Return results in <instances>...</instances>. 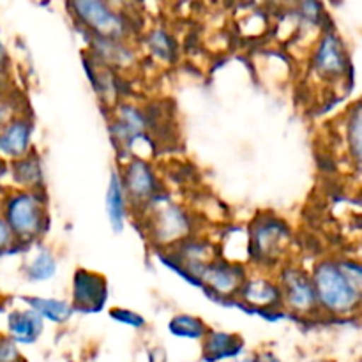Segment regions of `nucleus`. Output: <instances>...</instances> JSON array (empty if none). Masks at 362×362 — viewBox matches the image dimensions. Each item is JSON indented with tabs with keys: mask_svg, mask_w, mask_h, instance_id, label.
I'll list each match as a JSON object with an SVG mask.
<instances>
[{
	"mask_svg": "<svg viewBox=\"0 0 362 362\" xmlns=\"http://www.w3.org/2000/svg\"><path fill=\"white\" fill-rule=\"evenodd\" d=\"M317 303L331 313H350L359 304L361 290L349 281L336 262H322L313 272Z\"/></svg>",
	"mask_w": 362,
	"mask_h": 362,
	"instance_id": "nucleus-1",
	"label": "nucleus"
},
{
	"mask_svg": "<svg viewBox=\"0 0 362 362\" xmlns=\"http://www.w3.org/2000/svg\"><path fill=\"white\" fill-rule=\"evenodd\" d=\"M76 16L94 32V35L103 39H117L126 35V21L120 13H115L108 4L99 0H80L71 4Z\"/></svg>",
	"mask_w": 362,
	"mask_h": 362,
	"instance_id": "nucleus-2",
	"label": "nucleus"
},
{
	"mask_svg": "<svg viewBox=\"0 0 362 362\" xmlns=\"http://www.w3.org/2000/svg\"><path fill=\"white\" fill-rule=\"evenodd\" d=\"M6 223L11 232L21 239L35 235L41 228L42 209L39 200L30 193H18L6 204Z\"/></svg>",
	"mask_w": 362,
	"mask_h": 362,
	"instance_id": "nucleus-3",
	"label": "nucleus"
},
{
	"mask_svg": "<svg viewBox=\"0 0 362 362\" xmlns=\"http://www.w3.org/2000/svg\"><path fill=\"white\" fill-rule=\"evenodd\" d=\"M108 297L106 279L95 272H88L85 269H78L73 279V310L83 313H98L103 310Z\"/></svg>",
	"mask_w": 362,
	"mask_h": 362,
	"instance_id": "nucleus-4",
	"label": "nucleus"
},
{
	"mask_svg": "<svg viewBox=\"0 0 362 362\" xmlns=\"http://www.w3.org/2000/svg\"><path fill=\"white\" fill-rule=\"evenodd\" d=\"M286 226L279 223L278 219L262 218L260 223L251 228L250 237V251L255 258L267 260V258L276 257L281 251V246L286 239Z\"/></svg>",
	"mask_w": 362,
	"mask_h": 362,
	"instance_id": "nucleus-5",
	"label": "nucleus"
},
{
	"mask_svg": "<svg viewBox=\"0 0 362 362\" xmlns=\"http://www.w3.org/2000/svg\"><path fill=\"white\" fill-rule=\"evenodd\" d=\"M286 303L297 313H306L317 304L313 281L299 269H286L281 276Z\"/></svg>",
	"mask_w": 362,
	"mask_h": 362,
	"instance_id": "nucleus-6",
	"label": "nucleus"
},
{
	"mask_svg": "<svg viewBox=\"0 0 362 362\" xmlns=\"http://www.w3.org/2000/svg\"><path fill=\"white\" fill-rule=\"evenodd\" d=\"M124 191L136 202H147L154 198L158 191V179L152 172L151 165L144 159L136 158L127 165L126 175L122 179Z\"/></svg>",
	"mask_w": 362,
	"mask_h": 362,
	"instance_id": "nucleus-7",
	"label": "nucleus"
},
{
	"mask_svg": "<svg viewBox=\"0 0 362 362\" xmlns=\"http://www.w3.org/2000/svg\"><path fill=\"white\" fill-rule=\"evenodd\" d=\"M349 67V59L343 42L332 32L325 34L315 53V69L322 76H339Z\"/></svg>",
	"mask_w": 362,
	"mask_h": 362,
	"instance_id": "nucleus-8",
	"label": "nucleus"
},
{
	"mask_svg": "<svg viewBox=\"0 0 362 362\" xmlns=\"http://www.w3.org/2000/svg\"><path fill=\"white\" fill-rule=\"evenodd\" d=\"M156 212L158 214L152 230L159 243H177L189 232V218L177 205H166Z\"/></svg>",
	"mask_w": 362,
	"mask_h": 362,
	"instance_id": "nucleus-9",
	"label": "nucleus"
},
{
	"mask_svg": "<svg viewBox=\"0 0 362 362\" xmlns=\"http://www.w3.org/2000/svg\"><path fill=\"white\" fill-rule=\"evenodd\" d=\"M147 129V117L131 105H122L117 113V119L112 126L113 140L122 144L124 147H131L136 140L145 136Z\"/></svg>",
	"mask_w": 362,
	"mask_h": 362,
	"instance_id": "nucleus-10",
	"label": "nucleus"
},
{
	"mask_svg": "<svg viewBox=\"0 0 362 362\" xmlns=\"http://www.w3.org/2000/svg\"><path fill=\"white\" fill-rule=\"evenodd\" d=\"M202 279L221 296H232L243 286L244 272L243 269L235 267V265L218 262V264L207 265L204 269Z\"/></svg>",
	"mask_w": 362,
	"mask_h": 362,
	"instance_id": "nucleus-11",
	"label": "nucleus"
},
{
	"mask_svg": "<svg viewBox=\"0 0 362 362\" xmlns=\"http://www.w3.org/2000/svg\"><path fill=\"white\" fill-rule=\"evenodd\" d=\"M7 329H9L11 339L23 345L37 341L42 332V318L35 311H13L7 318Z\"/></svg>",
	"mask_w": 362,
	"mask_h": 362,
	"instance_id": "nucleus-12",
	"label": "nucleus"
},
{
	"mask_svg": "<svg viewBox=\"0 0 362 362\" xmlns=\"http://www.w3.org/2000/svg\"><path fill=\"white\" fill-rule=\"evenodd\" d=\"M244 349V341L235 334L228 332L212 331L205 336L204 346V361L205 362H218L225 359L237 357Z\"/></svg>",
	"mask_w": 362,
	"mask_h": 362,
	"instance_id": "nucleus-13",
	"label": "nucleus"
},
{
	"mask_svg": "<svg viewBox=\"0 0 362 362\" xmlns=\"http://www.w3.org/2000/svg\"><path fill=\"white\" fill-rule=\"evenodd\" d=\"M30 145V126L25 120H14L0 129V154L25 158Z\"/></svg>",
	"mask_w": 362,
	"mask_h": 362,
	"instance_id": "nucleus-14",
	"label": "nucleus"
},
{
	"mask_svg": "<svg viewBox=\"0 0 362 362\" xmlns=\"http://www.w3.org/2000/svg\"><path fill=\"white\" fill-rule=\"evenodd\" d=\"M240 296H243V299L246 303L253 304V306L271 308L279 304V300H281V290L274 283L267 281V279L255 278L243 283V286H240Z\"/></svg>",
	"mask_w": 362,
	"mask_h": 362,
	"instance_id": "nucleus-15",
	"label": "nucleus"
},
{
	"mask_svg": "<svg viewBox=\"0 0 362 362\" xmlns=\"http://www.w3.org/2000/svg\"><path fill=\"white\" fill-rule=\"evenodd\" d=\"M106 212H108L113 232H122L124 218H126V191H124L122 179L117 172L112 173L108 189H106Z\"/></svg>",
	"mask_w": 362,
	"mask_h": 362,
	"instance_id": "nucleus-16",
	"label": "nucleus"
},
{
	"mask_svg": "<svg viewBox=\"0 0 362 362\" xmlns=\"http://www.w3.org/2000/svg\"><path fill=\"white\" fill-rule=\"evenodd\" d=\"M25 303L39 317L48 318V320L55 322V324H62V322L69 320V317L73 315V306L69 303H66V300L42 299V297H25Z\"/></svg>",
	"mask_w": 362,
	"mask_h": 362,
	"instance_id": "nucleus-17",
	"label": "nucleus"
},
{
	"mask_svg": "<svg viewBox=\"0 0 362 362\" xmlns=\"http://www.w3.org/2000/svg\"><path fill=\"white\" fill-rule=\"evenodd\" d=\"M170 332L177 338H187V339H202L207 336V325L197 317H189V315H177L170 322Z\"/></svg>",
	"mask_w": 362,
	"mask_h": 362,
	"instance_id": "nucleus-18",
	"label": "nucleus"
},
{
	"mask_svg": "<svg viewBox=\"0 0 362 362\" xmlns=\"http://www.w3.org/2000/svg\"><path fill=\"white\" fill-rule=\"evenodd\" d=\"M147 45L148 49H151L158 59L166 60V62H170V60H173L177 57L175 39H173L168 32L163 30V28H156V30H152L151 34H148Z\"/></svg>",
	"mask_w": 362,
	"mask_h": 362,
	"instance_id": "nucleus-19",
	"label": "nucleus"
},
{
	"mask_svg": "<svg viewBox=\"0 0 362 362\" xmlns=\"http://www.w3.org/2000/svg\"><path fill=\"white\" fill-rule=\"evenodd\" d=\"M57 272V262L48 250H41L27 267V276L30 281H46Z\"/></svg>",
	"mask_w": 362,
	"mask_h": 362,
	"instance_id": "nucleus-20",
	"label": "nucleus"
},
{
	"mask_svg": "<svg viewBox=\"0 0 362 362\" xmlns=\"http://www.w3.org/2000/svg\"><path fill=\"white\" fill-rule=\"evenodd\" d=\"M14 177L18 182L25 184V186H34L41 179V172H39V165L34 158H25L23 161L18 163L14 166Z\"/></svg>",
	"mask_w": 362,
	"mask_h": 362,
	"instance_id": "nucleus-21",
	"label": "nucleus"
},
{
	"mask_svg": "<svg viewBox=\"0 0 362 362\" xmlns=\"http://www.w3.org/2000/svg\"><path fill=\"white\" fill-rule=\"evenodd\" d=\"M346 134H349V144H350V148H352L354 158H356V161L359 163V159H361V112H359V108L354 110L352 117H350Z\"/></svg>",
	"mask_w": 362,
	"mask_h": 362,
	"instance_id": "nucleus-22",
	"label": "nucleus"
},
{
	"mask_svg": "<svg viewBox=\"0 0 362 362\" xmlns=\"http://www.w3.org/2000/svg\"><path fill=\"white\" fill-rule=\"evenodd\" d=\"M110 315H112L113 320L120 322V324H124V325H129V327L141 329L145 325L144 317L138 313H134V311H131V310H120V308H113V310L110 311Z\"/></svg>",
	"mask_w": 362,
	"mask_h": 362,
	"instance_id": "nucleus-23",
	"label": "nucleus"
},
{
	"mask_svg": "<svg viewBox=\"0 0 362 362\" xmlns=\"http://www.w3.org/2000/svg\"><path fill=\"white\" fill-rule=\"evenodd\" d=\"M16 349L9 339H0V362H13L16 359Z\"/></svg>",
	"mask_w": 362,
	"mask_h": 362,
	"instance_id": "nucleus-24",
	"label": "nucleus"
},
{
	"mask_svg": "<svg viewBox=\"0 0 362 362\" xmlns=\"http://www.w3.org/2000/svg\"><path fill=\"white\" fill-rule=\"evenodd\" d=\"M13 243V232H11L9 225L6 223V219L0 218V250L7 247Z\"/></svg>",
	"mask_w": 362,
	"mask_h": 362,
	"instance_id": "nucleus-25",
	"label": "nucleus"
},
{
	"mask_svg": "<svg viewBox=\"0 0 362 362\" xmlns=\"http://www.w3.org/2000/svg\"><path fill=\"white\" fill-rule=\"evenodd\" d=\"M253 362H281L272 352H262L255 357Z\"/></svg>",
	"mask_w": 362,
	"mask_h": 362,
	"instance_id": "nucleus-26",
	"label": "nucleus"
},
{
	"mask_svg": "<svg viewBox=\"0 0 362 362\" xmlns=\"http://www.w3.org/2000/svg\"><path fill=\"white\" fill-rule=\"evenodd\" d=\"M311 362H331V361H311Z\"/></svg>",
	"mask_w": 362,
	"mask_h": 362,
	"instance_id": "nucleus-27",
	"label": "nucleus"
}]
</instances>
